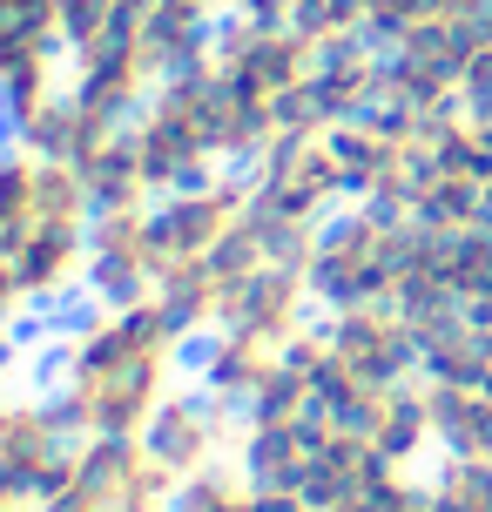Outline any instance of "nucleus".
Wrapping results in <instances>:
<instances>
[{
	"label": "nucleus",
	"instance_id": "obj_1",
	"mask_svg": "<svg viewBox=\"0 0 492 512\" xmlns=\"http://www.w3.org/2000/svg\"><path fill=\"white\" fill-rule=\"evenodd\" d=\"M189 331L162 297L88 304L61 337L54 398L81 438H142L156 411L182 391Z\"/></svg>",
	"mask_w": 492,
	"mask_h": 512
},
{
	"label": "nucleus",
	"instance_id": "obj_2",
	"mask_svg": "<svg viewBox=\"0 0 492 512\" xmlns=\"http://www.w3.org/2000/svg\"><path fill=\"white\" fill-rule=\"evenodd\" d=\"M412 243H418V216L385 203H344L317 230L311 250V290L324 310H351V304H398L405 270H412Z\"/></svg>",
	"mask_w": 492,
	"mask_h": 512
},
{
	"label": "nucleus",
	"instance_id": "obj_3",
	"mask_svg": "<svg viewBox=\"0 0 492 512\" xmlns=\"http://www.w3.org/2000/svg\"><path fill=\"white\" fill-rule=\"evenodd\" d=\"M129 128H135V149H142V169H149L156 196L216 176L223 149H216V68H209V54L196 68L162 81L156 102L142 108Z\"/></svg>",
	"mask_w": 492,
	"mask_h": 512
},
{
	"label": "nucleus",
	"instance_id": "obj_4",
	"mask_svg": "<svg viewBox=\"0 0 492 512\" xmlns=\"http://www.w3.org/2000/svg\"><path fill=\"white\" fill-rule=\"evenodd\" d=\"M176 472L142 438H81L68 479L48 492V512H169Z\"/></svg>",
	"mask_w": 492,
	"mask_h": 512
},
{
	"label": "nucleus",
	"instance_id": "obj_5",
	"mask_svg": "<svg viewBox=\"0 0 492 512\" xmlns=\"http://www.w3.org/2000/svg\"><path fill=\"white\" fill-rule=\"evenodd\" d=\"M250 182H257L263 209L297 216V223H331L344 203H358L344 149H337V128H290V135H277L250 162Z\"/></svg>",
	"mask_w": 492,
	"mask_h": 512
},
{
	"label": "nucleus",
	"instance_id": "obj_6",
	"mask_svg": "<svg viewBox=\"0 0 492 512\" xmlns=\"http://www.w3.org/2000/svg\"><path fill=\"white\" fill-rule=\"evenodd\" d=\"M337 149L351 169V196L358 203H385L412 216L418 176H425V149H432V122L425 115H398V108H371L358 122L337 128Z\"/></svg>",
	"mask_w": 492,
	"mask_h": 512
},
{
	"label": "nucleus",
	"instance_id": "obj_7",
	"mask_svg": "<svg viewBox=\"0 0 492 512\" xmlns=\"http://www.w3.org/2000/svg\"><path fill=\"white\" fill-rule=\"evenodd\" d=\"M68 0H0V122L61 95Z\"/></svg>",
	"mask_w": 492,
	"mask_h": 512
},
{
	"label": "nucleus",
	"instance_id": "obj_8",
	"mask_svg": "<svg viewBox=\"0 0 492 512\" xmlns=\"http://www.w3.org/2000/svg\"><path fill=\"white\" fill-rule=\"evenodd\" d=\"M75 452H81V432L68 425L61 398H41V391H7L0 398V486L7 492L48 499L68 479Z\"/></svg>",
	"mask_w": 492,
	"mask_h": 512
},
{
	"label": "nucleus",
	"instance_id": "obj_9",
	"mask_svg": "<svg viewBox=\"0 0 492 512\" xmlns=\"http://www.w3.org/2000/svg\"><path fill=\"white\" fill-rule=\"evenodd\" d=\"M257 209V182L250 169H216V176L189 182V189H169L156 196V243H162V270L182 263V256H209L223 250Z\"/></svg>",
	"mask_w": 492,
	"mask_h": 512
},
{
	"label": "nucleus",
	"instance_id": "obj_10",
	"mask_svg": "<svg viewBox=\"0 0 492 512\" xmlns=\"http://www.w3.org/2000/svg\"><path fill=\"white\" fill-rule=\"evenodd\" d=\"M243 405H230V398H216L209 384H182L176 398L156 411V425L142 432V445L156 452L176 479H196V472H209V465L236 459V445H243Z\"/></svg>",
	"mask_w": 492,
	"mask_h": 512
},
{
	"label": "nucleus",
	"instance_id": "obj_11",
	"mask_svg": "<svg viewBox=\"0 0 492 512\" xmlns=\"http://www.w3.org/2000/svg\"><path fill=\"white\" fill-rule=\"evenodd\" d=\"M162 283V243H156V203L142 209H102L88 243V297L95 304H142Z\"/></svg>",
	"mask_w": 492,
	"mask_h": 512
},
{
	"label": "nucleus",
	"instance_id": "obj_12",
	"mask_svg": "<svg viewBox=\"0 0 492 512\" xmlns=\"http://www.w3.org/2000/svg\"><path fill=\"white\" fill-rule=\"evenodd\" d=\"M385 472H391V459H378V445L358 425L317 411V459H311V479H304V506L311 512H358L378 492Z\"/></svg>",
	"mask_w": 492,
	"mask_h": 512
},
{
	"label": "nucleus",
	"instance_id": "obj_13",
	"mask_svg": "<svg viewBox=\"0 0 492 512\" xmlns=\"http://www.w3.org/2000/svg\"><path fill=\"white\" fill-rule=\"evenodd\" d=\"M68 169L88 182L95 209H142V203H156L129 122H95V115H81V142H75V155H68Z\"/></svg>",
	"mask_w": 492,
	"mask_h": 512
},
{
	"label": "nucleus",
	"instance_id": "obj_14",
	"mask_svg": "<svg viewBox=\"0 0 492 512\" xmlns=\"http://www.w3.org/2000/svg\"><path fill=\"white\" fill-rule=\"evenodd\" d=\"M344 425H358V432L378 445V459H391V465H418L425 452H439V432H432V384L425 378L378 384Z\"/></svg>",
	"mask_w": 492,
	"mask_h": 512
},
{
	"label": "nucleus",
	"instance_id": "obj_15",
	"mask_svg": "<svg viewBox=\"0 0 492 512\" xmlns=\"http://www.w3.org/2000/svg\"><path fill=\"white\" fill-rule=\"evenodd\" d=\"M311 108L324 128H344L358 115H371V108H385V48L378 41H337V48H324Z\"/></svg>",
	"mask_w": 492,
	"mask_h": 512
},
{
	"label": "nucleus",
	"instance_id": "obj_16",
	"mask_svg": "<svg viewBox=\"0 0 492 512\" xmlns=\"http://www.w3.org/2000/svg\"><path fill=\"white\" fill-rule=\"evenodd\" d=\"M418 337H425V378L432 384H486L492 391V317L445 310V317H425Z\"/></svg>",
	"mask_w": 492,
	"mask_h": 512
},
{
	"label": "nucleus",
	"instance_id": "obj_17",
	"mask_svg": "<svg viewBox=\"0 0 492 512\" xmlns=\"http://www.w3.org/2000/svg\"><path fill=\"white\" fill-rule=\"evenodd\" d=\"M236 459H243V472H250L263 492H297V499H304V479H311V459H317V418L243 425Z\"/></svg>",
	"mask_w": 492,
	"mask_h": 512
},
{
	"label": "nucleus",
	"instance_id": "obj_18",
	"mask_svg": "<svg viewBox=\"0 0 492 512\" xmlns=\"http://www.w3.org/2000/svg\"><path fill=\"white\" fill-rule=\"evenodd\" d=\"M284 358H290V351H277V344H263V337H250V331H209L203 384L216 391V398H230V405L250 411V398L277 378V364H284Z\"/></svg>",
	"mask_w": 492,
	"mask_h": 512
},
{
	"label": "nucleus",
	"instance_id": "obj_19",
	"mask_svg": "<svg viewBox=\"0 0 492 512\" xmlns=\"http://www.w3.org/2000/svg\"><path fill=\"white\" fill-rule=\"evenodd\" d=\"M432 432H439L445 459H492V391L486 384H432Z\"/></svg>",
	"mask_w": 492,
	"mask_h": 512
},
{
	"label": "nucleus",
	"instance_id": "obj_20",
	"mask_svg": "<svg viewBox=\"0 0 492 512\" xmlns=\"http://www.w3.org/2000/svg\"><path fill=\"white\" fill-rule=\"evenodd\" d=\"M7 142H14V149L48 155V162H68V155H75V142H81V102L61 88V95H48V102L7 115Z\"/></svg>",
	"mask_w": 492,
	"mask_h": 512
},
{
	"label": "nucleus",
	"instance_id": "obj_21",
	"mask_svg": "<svg viewBox=\"0 0 492 512\" xmlns=\"http://www.w3.org/2000/svg\"><path fill=\"white\" fill-rule=\"evenodd\" d=\"M358 7H364V41H378V48H398L432 21V0H358Z\"/></svg>",
	"mask_w": 492,
	"mask_h": 512
},
{
	"label": "nucleus",
	"instance_id": "obj_22",
	"mask_svg": "<svg viewBox=\"0 0 492 512\" xmlns=\"http://www.w3.org/2000/svg\"><path fill=\"white\" fill-rule=\"evenodd\" d=\"M459 95H466V115H472V122H492V21L479 27V41H472V54H466Z\"/></svg>",
	"mask_w": 492,
	"mask_h": 512
},
{
	"label": "nucleus",
	"instance_id": "obj_23",
	"mask_svg": "<svg viewBox=\"0 0 492 512\" xmlns=\"http://www.w3.org/2000/svg\"><path fill=\"white\" fill-rule=\"evenodd\" d=\"M21 317H34V297H27V277H21V263L0 250V331H14Z\"/></svg>",
	"mask_w": 492,
	"mask_h": 512
},
{
	"label": "nucleus",
	"instance_id": "obj_24",
	"mask_svg": "<svg viewBox=\"0 0 492 512\" xmlns=\"http://www.w3.org/2000/svg\"><path fill=\"white\" fill-rule=\"evenodd\" d=\"M156 14H176V21H196V27H223L230 14H243V0H162Z\"/></svg>",
	"mask_w": 492,
	"mask_h": 512
},
{
	"label": "nucleus",
	"instance_id": "obj_25",
	"mask_svg": "<svg viewBox=\"0 0 492 512\" xmlns=\"http://www.w3.org/2000/svg\"><path fill=\"white\" fill-rule=\"evenodd\" d=\"M243 14L250 21H270V27H297L311 14V0H243Z\"/></svg>",
	"mask_w": 492,
	"mask_h": 512
},
{
	"label": "nucleus",
	"instance_id": "obj_26",
	"mask_svg": "<svg viewBox=\"0 0 492 512\" xmlns=\"http://www.w3.org/2000/svg\"><path fill=\"white\" fill-rule=\"evenodd\" d=\"M0 512H48V499H34V492H7V486H0Z\"/></svg>",
	"mask_w": 492,
	"mask_h": 512
},
{
	"label": "nucleus",
	"instance_id": "obj_27",
	"mask_svg": "<svg viewBox=\"0 0 492 512\" xmlns=\"http://www.w3.org/2000/svg\"><path fill=\"white\" fill-rule=\"evenodd\" d=\"M7 384H14V344H7V331H0V398H7Z\"/></svg>",
	"mask_w": 492,
	"mask_h": 512
},
{
	"label": "nucleus",
	"instance_id": "obj_28",
	"mask_svg": "<svg viewBox=\"0 0 492 512\" xmlns=\"http://www.w3.org/2000/svg\"><path fill=\"white\" fill-rule=\"evenodd\" d=\"M486 128H492V122H486Z\"/></svg>",
	"mask_w": 492,
	"mask_h": 512
}]
</instances>
